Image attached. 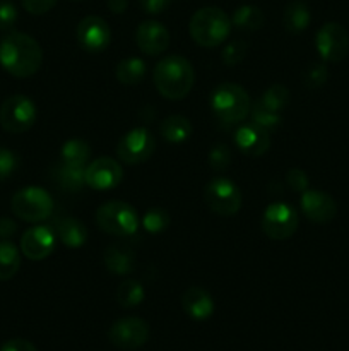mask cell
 Instances as JSON below:
<instances>
[{
	"mask_svg": "<svg viewBox=\"0 0 349 351\" xmlns=\"http://www.w3.org/2000/svg\"><path fill=\"white\" fill-rule=\"evenodd\" d=\"M123 170L113 158H98L86 167V185L94 191H112L122 182Z\"/></svg>",
	"mask_w": 349,
	"mask_h": 351,
	"instance_id": "14",
	"label": "cell"
},
{
	"mask_svg": "<svg viewBox=\"0 0 349 351\" xmlns=\"http://www.w3.org/2000/svg\"><path fill=\"white\" fill-rule=\"evenodd\" d=\"M286 184L294 192H305L310 187V180H308L307 173L303 170H298V168H293V170L287 171Z\"/></svg>",
	"mask_w": 349,
	"mask_h": 351,
	"instance_id": "38",
	"label": "cell"
},
{
	"mask_svg": "<svg viewBox=\"0 0 349 351\" xmlns=\"http://www.w3.org/2000/svg\"><path fill=\"white\" fill-rule=\"evenodd\" d=\"M146 71H147V65L142 58L130 57V58H125V60H122L118 65H116L115 74H116V79H118L122 84L133 86L142 82V79L146 77Z\"/></svg>",
	"mask_w": 349,
	"mask_h": 351,
	"instance_id": "25",
	"label": "cell"
},
{
	"mask_svg": "<svg viewBox=\"0 0 349 351\" xmlns=\"http://www.w3.org/2000/svg\"><path fill=\"white\" fill-rule=\"evenodd\" d=\"M173 0H139L140 7L146 10L147 14H161L171 5Z\"/></svg>",
	"mask_w": 349,
	"mask_h": 351,
	"instance_id": "41",
	"label": "cell"
},
{
	"mask_svg": "<svg viewBox=\"0 0 349 351\" xmlns=\"http://www.w3.org/2000/svg\"><path fill=\"white\" fill-rule=\"evenodd\" d=\"M21 267V254L9 240L0 242V281L12 280Z\"/></svg>",
	"mask_w": 349,
	"mask_h": 351,
	"instance_id": "26",
	"label": "cell"
},
{
	"mask_svg": "<svg viewBox=\"0 0 349 351\" xmlns=\"http://www.w3.org/2000/svg\"><path fill=\"white\" fill-rule=\"evenodd\" d=\"M263 12L255 5H242L233 12L231 24L243 31H257L263 26Z\"/></svg>",
	"mask_w": 349,
	"mask_h": 351,
	"instance_id": "27",
	"label": "cell"
},
{
	"mask_svg": "<svg viewBox=\"0 0 349 351\" xmlns=\"http://www.w3.org/2000/svg\"><path fill=\"white\" fill-rule=\"evenodd\" d=\"M57 235L60 242L68 249H81L88 242V228H86V225L79 221L77 218H72V216L60 219L57 223Z\"/></svg>",
	"mask_w": 349,
	"mask_h": 351,
	"instance_id": "23",
	"label": "cell"
},
{
	"mask_svg": "<svg viewBox=\"0 0 349 351\" xmlns=\"http://www.w3.org/2000/svg\"><path fill=\"white\" fill-rule=\"evenodd\" d=\"M209 165L212 170L224 171L231 165V151L226 144H216L209 153Z\"/></svg>",
	"mask_w": 349,
	"mask_h": 351,
	"instance_id": "34",
	"label": "cell"
},
{
	"mask_svg": "<svg viewBox=\"0 0 349 351\" xmlns=\"http://www.w3.org/2000/svg\"><path fill=\"white\" fill-rule=\"evenodd\" d=\"M159 132L168 143L180 144L190 137L192 123L187 117L183 115H170L161 122Z\"/></svg>",
	"mask_w": 349,
	"mask_h": 351,
	"instance_id": "24",
	"label": "cell"
},
{
	"mask_svg": "<svg viewBox=\"0 0 349 351\" xmlns=\"http://www.w3.org/2000/svg\"><path fill=\"white\" fill-rule=\"evenodd\" d=\"M21 2L29 14L41 16V14H47L48 10L53 9L58 0H21Z\"/></svg>",
	"mask_w": 349,
	"mask_h": 351,
	"instance_id": "39",
	"label": "cell"
},
{
	"mask_svg": "<svg viewBox=\"0 0 349 351\" xmlns=\"http://www.w3.org/2000/svg\"><path fill=\"white\" fill-rule=\"evenodd\" d=\"M43 62V51L33 36L21 31H10L0 41V65L14 77H31Z\"/></svg>",
	"mask_w": 349,
	"mask_h": 351,
	"instance_id": "1",
	"label": "cell"
},
{
	"mask_svg": "<svg viewBox=\"0 0 349 351\" xmlns=\"http://www.w3.org/2000/svg\"><path fill=\"white\" fill-rule=\"evenodd\" d=\"M79 47L88 53H101L112 41L108 23L99 16H88L79 23L75 29Z\"/></svg>",
	"mask_w": 349,
	"mask_h": 351,
	"instance_id": "13",
	"label": "cell"
},
{
	"mask_svg": "<svg viewBox=\"0 0 349 351\" xmlns=\"http://www.w3.org/2000/svg\"><path fill=\"white\" fill-rule=\"evenodd\" d=\"M266 108L272 110V112L281 113L287 105H289V89L283 84H274L267 89L259 99Z\"/></svg>",
	"mask_w": 349,
	"mask_h": 351,
	"instance_id": "30",
	"label": "cell"
},
{
	"mask_svg": "<svg viewBox=\"0 0 349 351\" xmlns=\"http://www.w3.org/2000/svg\"><path fill=\"white\" fill-rule=\"evenodd\" d=\"M170 223V215H168V211H164V209L161 208L149 209V211H146V215L142 216L144 230H146L147 233H153V235L166 232Z\"/></svg>",
	"mask_w": 349,
	"mask_h": 351,
	"instance_id": "32",
	"label": "cell"
},
{
	"mask_svg": "<svg viewBox=\"0 0 349 351\" xmlns=\"http://www.w3.org/2000/svg\"><path fill=\"white\" fill-rule=\"evenodd\" d=\"M91 158V147L82 139H70L64 143L60 151V161L68 165H77V167H88V161Z\"/></svg>",
	"mask_w": 349,
	"mask_h": 351,
	"instance_id": "28",
	"label": "cell"
},
{
	"mask_svg": "<svg viewBox=\"0 0 349 351\" xmlns=\"http://www.w3.org/2000/svg\"><path fill=\"white\" fill-rule=\"evenodd\" d=\"M0 351H38V350H36V346H34L33 343L27 341V339L14 338V339H9V341L3 343Z\"/></svg>",
	"mask_w": 349,
	"mask_h": 351,
	"instance_id": "40",
	"label": "cell"
},
{
	"mask_svg": "<svg viewBox=\"0 0 349 351\" xmlns=\"http://www.w3.org/2000/svg\"><path fill=\"white\" fill-rule=\"evenodd\" d=\"M55 233L50 226H33L21 237V252L29 261H43L53 252Z\"/></svg>",
	"mask_w": 349,
	"mask_h": 351,
	"instance_id": "15",
	"label": "cell"
},
{
	"mask_svg": "<svg viewBox=\"0 0 349 351\" xmlns=\"http://www.w3.org/2000/svg\"><path fill=\"white\" fill-rule=\"evenodd\" d=\"M108 338L116 348L137 350L149 339V326L140 317H123L109 328Z\"/></svg>",
	"mask_w": 349,
	"mask_h": 351,
	"instance_id": "12",
	"label": "cell"
},
{
	"mask_svg": "<svg viewBox=\"0 0 349 351\" xmlns=\"http://www.w3.org/2000/svg\"><path fill=\"white\" fill-rule=\"evenodd\" d=\"M205 206L218 216H235L242 209V192L224 177L212 178L204 191Z\"/></svg>",
	"mask_w": 349,
	"mask_h": 351,
	"instance_id": "7",
	"label": "cell"
},
{
	"mask_svg": "<svg viewBox=\"0 0 349 351\" xmlns=\"http://www.w3.org/2000/svg\"><path fill=\"white\" fill-rule=\"evenodd\" d=\"M156 149V139L146 127H135L120 139L116 154L127 165H140L149 160Z\"/></svg>",
	"mask_w": 349,
	"mask_h": 351,
	"instance_id": "10",
	"label": "cell"
},
{
	"mask_svg": "<svg viewBox=\"0 0 349 351\" xmlns=\"http://www.w3.org/2000/svg\"><path fill=\"white\" fill-rule=\"evenodd\" d=\"M301 211L310 221L313 223H327L335 218L337 215V204L328 194L320 191H308L301 195Z\"/></svg>",
	"mask_w": 349,
	"mask_h": 351,
	"instance_id": "17",
	"label": "cell"
},
{
	"mask_svg": "<svg viewBox=\"0 0 349 351\" xmlns=\"http://www.w3.org/2000/svg\"><path fill=\"white\" fill-rule=\"evenodd\" d=\"M190 36L204 48H214L224 43L231 31V19L219 7H202L192 16Z\"/></svg>",
	"mask_w": 349,
	"mask_h": 351,
	"instance_id": "3",
	"label": "cell"
},
{
	"mask_svg": "<svg viewBox=\"0 0 349 351\" xmlns=\"http://www.w3.org/2000/svg\"><path fill=\"white\" fill-rule=\"evenodd\" d=\"M235 144L246 156H262L270 147V132L253 122L243 123L235 134Z\"/></svg>",
	"mask_w": 349,
	"mask_h": 351,
	"instance_id": "18",
	"label": "cell"
},
{
	"mask_svg": "<svg viewBox=\"0 0 349 351\" xmlns=\"http://www.w3.org/2000/svg\"><path fill=\"white\" fill-rule=\"evenodd\" d=\"M36 106L27 96L14 95L0 106V125L10 134H23L36 122Z\"/></svg>",
	"mask_w": 349,
	"mask_h": 351,
	"instance_id": "8",
	"label": "cell"
},
{
	"mask_svg": "<svg viewBox=\"0 0 349 351\" xmlns=\"http://www.w3.org/2000/svg\"><path fill=\"white\" fill-rule=\"evenodd\" d=\"M144 287L135 280H127L116 290V300L123 308H133L144 300Z\"/></svg>",
	"mask_w": 349,
	"mask_h": 351,
	"instance_id": "29",
	"label": "cell"
},
{
	"mask_svg": "<svg viewBox=\"0 0 349 351\" xmlns=\"http://www.w3.org/2000/svg\"><path fill=\"white\" fill-rule=\"evenodd\" d=\"M153 81L161 96L168 99H183L194 88L195 72L187 58L168 55L154 67Z\"/></svg>",
	"mask_w": 349,
	"mask_h": 351,
	"instance_id": "2",
	"label": "cell"
},
{
	"mask_svg": "<svg viewBox=\"0 0 349 351\" xmlns=\"http://www.w3.org/2000/svg\"><path fill=\"white\" fill-rule=\"evenodd\" d=\"M246 50H248V43L246 41H229L224 47V50H222V62L226 65H229V67H233V65L240 64L243 60V57L246 55Z\"/></svg>",
	"mask_w": 349,
	"mask_h": 351,
	"instance_id": "33",
	"label": "cell"
},
{
	"mask_svg": "<svg viewBox=\"0 0 349 351\" xmlns=\"http://www.w3.org/2000/svg\"><path fill=\"white\" fill-rule=\"evenodd\" d=\"M327 75H328L327 67H325L324 64H311L310 67L305 71L303 82L307 88L317 89L327 82Z\"/></svg>",
	"mask_w": 349,
	"mask_h": 351,
	"instance_id": "35",
	"label": "cell"
},
{
	"mask_svg": "<svg viewBox=\"0 0 349 351\" xmlns=\"http://www.w3.org/2000/svg\"><path fill=\"white\" fill-rule=\"evenodd\" d=\"M127 5H129V0H108V9L113 14L125 12Z\"/></svg>",
	"mask_w": 349,
	"mask_h": 351,
	"instance_id": "43",
	"label": "cell"
},
{
	"mask_svg": "<svg viewBox=\"0 0 349 351\" xmlns=\"http://www.w3.org/2000/svg\"><path fill=\"white\" fill-rule=\"evenodd\" d=\"M183 311L195 321H205L214 314V300L207 290L201 287H190L181 297Z\"/></svg>",
	"mask_w": 349,
	"mask_h": 351,
	"instance_id": "19",
	"label": "cell"
},
{
	"mask_svg": "<svg viewBox=\"0 0 349 351\" xmlns=\"http://www.w3.org/2000/svg\"><path fill=\"white\" fill-rule=\"evenodd\" d=\"M106 269L116 276H127L135 269V254L125 243H112L105 250Z\"/></svg>",
	"mask_w": 349,
	"mask_h": 351,
	"instance_id": "20",
	"label": "cell"
},
{
	"mask_svg": "<svg viewBox=\"0 0 349 351\" xmlns=\"http://www.w3.org/2000/svg\"><path fill=\"white\" fill-rule=\"evenodd\" d=\"M17 14L16 5L10 0H0V31H9L12 29L14 24L17 23Z\"/></svg>",
	"mask_w": 349,
	"mask_h": 351,
	"instance_id": "37",
	"label": "cell"
},
{
	"mask_svg": "<svg viewBox=\"0 0 349 351\" xmlns=\"http://www.w3.org/2000/svg\"><path fill=\"white\" fill-rule=\"evenodd\" d=\"M135 41L142 53L156 57L170 47V31L157 21H144L137 27Z\"/></svg>",
	"mask_w": 349,
	"mask_h": 351,
	"instance_id": "16",
	"label": "cell"
},
{
	"mask_svg": "<svg viewBox=\"0 0 349 351\" xmlns=\"http://www.w3.org/2000/svg\"><path fill=\"white\" fill-rule=\"evenodd\" d=\"M17 167H19V160H17L16 154L12 151L5 149V147H0V182L12 177Z\"/></svg>",
	"mask_w": 349,
	"mask_h": 351,
	"instance_id": "36",
	"label": "cell"
},
{
	"mask_svg": "<svg viewBox=\"0 0 349 351\" xmlns=\"http://www.w3.org/2000/svg\"><path fill=\"white\" fill-rule=\"evenodd\" d=\"M300 225L296 209L287 202H272L262 216V230L269 239L286 240L294 235Z\"/></svg>",
	"mask_w": 349,
	"mask_h": 351,
	"instance_id": "9",
	"label": "cell"
},
{
	"mask_svg": "<svg viewBox=\"0 0 349 351\" xmlns=\"http://www.w3.org/2000/svg\"><path fill=\"white\" fill-rule=\"evenodd\" d=\"M10 209L23 221L40 223L51 216L53 199L41 187H24L12 195Z\"/></svg>",
	"mask_w": 349,
	"mask_h": 351,
	"instance_id": "5",
	"label": "cell"
},
{
	"mask_svg": "<svg viewBox=\"0 0 349 351\" xmlns=\"http://www.w3.org/2000/svg\"><path fill=\"white\" fill-rule=\"evenodd\" d=\"M315 47L325 62H341L349 51V34L339 23H325L315 36Z\"/></svg>",
	"mask_w": 349,
	"mask_h": 351,
	"instance_id": "11",
	"label": "cell"
},
{
	"mask_svg": "<svg viewBox=\"0 0 349 351\" xmlns=\"http://www.w3.org/2000/svg\"><path fill=\"white\" fill-rule=\"evenodd\" d=\"M310 7L303 0H291L283 14V26L289 34H298L310 26Z\"/></svg>",
	"mask_w": 349,
	"mask_h": 351,
	"instance_id": "22",
	"label": "cell"
},
{
	"mask_svg": "<svg viewBox=\"0 0 349 351\" xmlns=\"http://www.w3.org/2000/svg\"><path fill=\"white\" fill-rule=\"evenodd\" d=\"M96 223L105 233L113 237H130L137 232L139 218L135 209L123 201H109L96 211Z\"/></svg>",
	"mask_w": 349,
	"mask_h": 351,
	"instance_id": "6",
	"label": "cell"
},
{
	"mask_svg": "<svg viewBox=\"0 0 349 351\" xmlns=\"http://www.w3.org/2000/svg\"><path fill=\"white\" fill-rule=\"evenodd\" d=\"M250 117H252V122L255 123V125L262 127V129L269 130V132L277 129V127L281 125V122H283L281 113H276L272 112V110L266 108L260 101L252 105V108H250Z\"/></svg>",
	"mask_w": 349,
	"mask_h": 351,
	"instance_id": "31",
	"label": "cell"
},
{
	"mask_svg": "<svg viewBox=\"0 0 349 351\" xmlns=\"http://www.w3.org/2000/svg\"><path fill=\"white\" fill-rule=\"evenodd\" d=\"M17 225L10 218H0V239H9L16 233Z\"/></svg>",
	"mask_w": 349,
	"mask_h": 351,
	"instance_id": "42",
	"label": "cell"
},
{
	"mask_svg": "<svg viewBox=\"0 0 349 351\" xmlns=\"http://www.w3.org/2000/svg\"><path fill=\"white\" fill-rule=\"evenodd\" d=\"M51 178L62 191L79 192L86 185V167H77V165H68L60 161L51 170Z\"/></svg>",
	"mask_w": 349,
	"mask_h": 351,
	"instance_id": "21",
	"label": "cell"
},
{
	"mask_svg": "<svg viewBox=\"0 0 349 351\" xmlns=\"http://www.w3.org/2000/svg\"><path fill=\"white\" fill-rule=\"evenodd\" d=\"M212 112L221 122L240 123L250 115L252 101L242 86L233 82H222L211 95Z\"/></svg>",
	"mask_w": 349,
	"mask_h": 351,
	"instance_id": "4",
	"label": "cell"
}]
</instances>
